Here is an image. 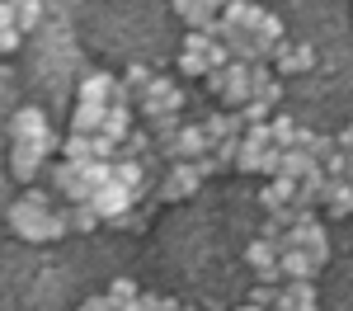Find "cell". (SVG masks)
<instances>
[{"label":"cell","mask_w":353,"mask_h":311,"mask_svg":"<svg viewBox=\"0 0 353 311\" xmlns=\"http://www.w3.org/2000/svg\"><path fill=\"white\" fill-rule=\"evenodd\" d=\"M325 208L330 217H353V184L349 179H330V189H325Z\"/></svg>","instance_id":"e0dca14e"},{"label":"cell","mask_w":353,"mask_h":311,"mask_svg":"<svg viewBox=\"0 0 353 311\" xmlns=\"http://www.w3.org/2000/svg\"><path fill=\"white\" fill-rule=\"evenodd\" d=\"M161 151L170 156V165L174 161H203V156H212V141L203 132V123H184L170 141H161Z\"/></svg>","instance_id":"5b68a950"},{"label":"cell","mask_w":353,"mask_h":311,"mask_svg":"<svg viewBox=\"0 0 353 311\" xmlns=\"http://www.w3.org/2000/svg\"><path fill=\"white\" fill-rule=\"evenodd\" d=\"M306 254L325 269V259H330V241H325V226L321 222H311V231H306Z\"/></svg>","instance_id":"4316f807"},{"label":"cell","mask_w":353,"mask_h":311,"mask_svg":"<svg viewBox=\"0 0 353 311\" xmlns=\"http://www.w3.org/2000/svg\"><path fill=\"white\" fill-rule=\"evenodd\" d=\"M221 104H226V109L250 104V61H231V66H226V90H221Z\"/></svg>","instance_id":"4fadbf2b"},{"label":"cell","mask_w":353,"mask_h":311,"mask_svg":"<svg viewBox=\"0 0 353 311\" xmlns=\"http://www.w3.org/2000/svg\"><path fill=\"white\" fill-rule=\"evenodd\" d=\"M76 179H81V165L76 161H57L52 165V194H71Z\"/></svg>","instance_id":"83f0119b"},{"label":"cell","mask_w":353,"mask_h":311,"mask_svg":"<svg viewBox=\"0 0 353 311\" xmlns=\"http://www.w3.org/2000/svg\"><path fill=\"white\" fill-rule=\"evenodd\" d=\"M334 141H339V151H353V118H349V128H344Z\"/></svg>","instance_id":"7bdbcfd3"},{"label":"cell","mask_w":353,"mask_h":311,"mask_svg":"<svg viewBox=\"0 0 353 311\" xmlns=\"http://www.w3.org/2000/svg\"><path fill=\"white\" fill-rule=\"evenodd\" d=\"M236 311H264V307H254V302H245V307H236Z\"/></svg>","instance_id":"f6af8a7d"},{"label":"cell","mask_w":353,"mask_h":311,"mask_svg":"<svg viewBox=\"0 0 353 311\" xmlns=\"http://www.w3.org/2000/svg\"><path fill=\"white\" fill-rule=\"evenodd\" d=\"M19 38H24L19 28H0V57H10V52H14V48H19Z\"/></svg>","instance_id":"f35d334b"},{"label":"cell","mask_w":353,"mask_h":311,"mask_svg":"<svg viewBox=\"0 0 353 311\" xmlns=\"http://www.w3.org/2000/svg\"><path fill=\"white\" fill-rule=\"evenodd\" d=\"M174 14H179L189 28H208L212 19H217V14H212V10H203L198 0H174Z\"/></svg>","instance_id":"d4e9b609"},{"label":"cell","mask_w":353,"mask_h":311,"mask_svg":"<svg viewBox=\"0 0 353 311\" xmlns=\"http://www.w3.org/2000/svg\"><path fill=\"white\" fill-rule=\"evenodd\" d=\"M113 179H118L123 189L141 194V179H146V170H141V161H137V156H118V161H113Z\"/></svg>","instance_id":"7402d4cb"},{"label":"cell","mask_w":353,"mask_h":311,"mask_svg":"<svg viewBox=\"0 0 353 311\" xmlns=\"http://www.w3.org/2000/svg\"><path fill=\"white\" fill-rule=\"evenodd\" d=\"M231 61H236V57H231L226 43H212V48H208V71H221V66H231Z\"/></svg>","instance_id":"d590c367"},{"label":"cell","mask_w":353,"mask_h":311,"mask_svg":"<svg viewBox=\"0 0 353 311\" xmlns=\"http://www.w3.org/2000/svg\"><path fill=\"white\" fill-rule=\"evenodd\" d=\"M81 179L90 184V189H104V184H113V161H85V165H81Z\"/></svg>","instance_id":"484cf974"},{"label":"cell","mask_w":353,"mask_h":311,"mask_svg":"<svg viewBox=\"0 0 353 311\" xmlns=\"http://www.w3.org/2000/svg\"><path fill=\"white\" fill-rule=\"evenodd\" d=\"M76 311H118V307H113V297L104 292V297H85V302H81Z\"/></svg>","instance_id":"ab89813d"},{"label":"cell","mask_w":353,"mask_h":311,"mask_svg":"<svg viewBox=\"0 0 353 311\" xmlns=\"http://www.w3.org/2000/svg\"><path fill=\"white\" fill-rule=\"evenodd\" d=\"M278 269H283V283H316V274H321V264L306 250H283L278 254Z\"/></svg>","instance_id":"7c38bea8"},{"label":"cell","mask_w":353,"mask_h":311,"mask_svg":"<svg viewBox=\"0 0 353 311\" xmlns=\"http://www.w3.org/2000/svg\"><path fill=\"white\" fill-rule=\"evenodd\" d=\"M245 264L259 274V283H273V288H283V269H278V245H273V241L254 236V241L245 245Z\"/></svg>","instance_id":"8992f818"},{"label":"cell","mask_w":353,"mask_h":311,"mask_svg":"<svg viewBox=\"0 0 353 311\" xmlns=\"http://www.w3.org/2000/svg\"><path fill=\"white\" fill-rule=\"evenodd\" d=\"M179 109H184V94H179V85L165 81V76H151L146 94L137 99V113H141L146 123H156V118H165V113H179Z\"/></svg>","instance_id":"3957f363"},{"label":"cell","mask_w":353,"mask_h":311,"mask_svg":"<svg viewBox=\"0 0 353 311\" xmlns=\"http://www.w3.org/2000/svg\"><path fill=\"white\" fill-rule=\"evenodd\" d=\"M250 99H259V104L278 109V99H283V81H278V71H273L269 61H254V66H250Z\"/></svg>","instance_id":"ba28073f"},{"label":"cell","mask_w":353,"mask_h":311,"mask_svg":"<svg viewBox=\"0 0 353 311\" xmlns=\"http://www.w3.org/2000/svg\"><path fill=\"white\" fill-rule=\"evenodd\" d=\"M179 71L189 81H203L208 76V52H179Z\"/></svg>","instance_id":"f546056e"},{"label":"cell","mask_w":353,"mask_h":311,"mask_svg":"<svg viewBox=\"0 0 353 311\" xmlns=\"http://www.w3.org/2000/svg\"><path fill=\"white\" fill-rule=\"evenodd\" d=\"M90 203H94V212H99L104 222H118L123 212H132L137 194H132V189H123V184L113 179V184H104V189H94V198H90Z\"/></svg>","instance_id":"52a82bcc"},{"label":"cell","mask_w":353,"mask_h":311,"mask_svg":"<svg viewBox=\"0 0 353 311\" xmlns=\"http://www.w3.org/2000/svg\"><path fill=\"white\" fill-rule=\"evenodd\" d=\"M14 14H19V5H10V0H0V28H14Z\"/></svg>","instance_id":"b9f144b4"},{"label":"cell","mask_w":353,"mask_h":311,"mask_svg":"<svg viewBox=\"0 0 353 311\" xmlns=\"http://www.w3.org/2000/svg\"><path fill=\"white\" fill-rule=\"evenodd\" d=\"M236 113L245 118V128H254V123H269V118H273V109H269V104H259V99H250V104H241Z\"/></svg>","instance_id":"836d02e7"},{"label":"cell","mask_w":353,"mask_h":311,"mask_svg":"<svg viewBox=\"0 0 353 311\" xmlns=\"http://www.w3.org/2000/svg\"><path fill=\"white\" fill-rule=\"evenodd\" d=\"M203 132H208L212 146H217V141H231V137H245V118L236 109L231 113H212V118H203Z\"/></svg>","instance_id":"5bb4252c"},{"label":"cell","mask_w":353,"mask_h":311,"mask_svg":"<svg viewBox=\"0 0 353 311\" xmlns=\"http://www.w3.org/2000/svg\"><path fill=\"white\" fill-rule=\"evenodd\" d=\"M123 85H128V90H132L137 99H141V94H146V85H151V71H146V66H128Z\"/></svg>","instance_id":"e575fe53"},{"label":"cell","mask_w":353,"mask_h":311,"mask_svg":"<svg viewBox=\"0 0 353 311\" xmlns=\"http://www.w3.org/2000/svg\"><path fill=\"white\" fill-rule=\"evenodd\" d=\"M292 194H297V179H269L264 189H259V203H264V212H278V208H288L292 203Z\"/></svg>","instance_id":"ac0fdd59"},{"label":"cell","mask_w":353,"mask_h":311,"mask_svg":"<svg viewBox=\"0 0 353 311\" xmlns=\"http://www.w3.org/2000/svg\"><path fill=\"white\" fill-rule=\"evenodd\" d=\"M297 311H316V307H297Z\"/></svg>","instance_id":"7dc6e473"},{"label":"cell","mask_w":353,"mask_h":311,"mask_svg":"<svg viewBox=\"0 0 353 311\" xmlns=\"http://www.w3.org/2000/svg\"><path fill=\"white\" fill-rule=\"evenodd\" d=\"M61 156H66V161H76V165H85V161H94V151H90V137H81V132H71V137L61 141Z\"/></svg>","instance_id":"f1b7e54d"},{"label":"cell","mask_w":353,"mask_h":311,"mask_svg":"<svg viewBox=\"0 0 353 311\" xmlns=\"http://www.w3.org/2000/svg\"><path fill=\"white\" fill-rule=\"evenodd\" d=\"M99 128H104V104H76V113H71V132L94 137Z\"/></svg>","instance_id":"ffe728a7"},{"label":"cell","mask_w":353,"mask_h":311,"mask_svg":"<svg viewBox=\"0 0 353 311\" xmlns=\"http://www.w3.org/2000/svg\"><path fill=\"white\" fill-rule=\"evenodd\" d=\"M113 90H118V81H113V76L90 71V76L81 81V104H104V109H109V104H113Z\"/></svg>","instance_id":"9a60e30c"},{"label":"cell","mask_w":353,"mask_h":311,"mask_svg":"<svg viewBox=\"0 0 353 311\" xmlns=\"http://www.w3.org/2000/svg\"><path fill=\"white\" fill-rule=\"evenodd\" d=\"M316 165H321V161H316L311 151H301V146H288V151H283V170H278V174H283V179H301V174H311Z\"/></svg>","instance_id":"44dd1931"},{"label":"cell","mask_w":353,"mask_h":311,"mask_svg":"<svg viewBox=\"0 0 353 311\" xmlns=\"http://www.w3.org/2000/svg\"><path fill=\"white\" fill-rule=\"evenodd\" d=\"M48 132H52V128H48V113L33 109V104L10 118V141H43Z\"/></svg>","instance_id":"8fae6325"},{"label":"cell","mask_w":353,"mask_h":311,"mask_svg":"<svg viewBox=\"0 0 353 311\" xmlns=\"http://www.w3.org/2000/svg\"><path fill=\"white\" fill-rule=\"evenodd\" d=\"M198 5H203V10H212V14H221V10H226V0H198Z\"/></svg>","instance_id":"ee69618b"},{"label":"cell","mask_w":353,"mask_h":311,"mask_svg":"<svg viewBox=\"0 0 353 311\" xmlns=\"http://www.w3.org/2000/svg\"><path fill=\"white\" fill-rule=\"evenodd\" d=\"M28 203H33V208H48V212H52V189H28Z\"/></svg>","instance_id":"60d3db41"},{"label":"cell","mask_w":353,"mask_h":311,"mask_svg":"<svg viewBox=\"0 0 353 311\" xmlns=\"http://www.w3.org/2000/svg\"><path fill=\"white\" fill-rule=\"evenodd\" d=\"M10 5H28V0H10Z\"/></svg>","instance_id":"bcb514c9"},{"label":"cell","mask_w":353,"mask_h":311,"mask_svg":"<svg viewBox=\"0 0 353 311\" xmlns=\"http://www.w3.org/2000/svg\"><path fill=\"white\" fill-rule=\"evenodd\" d=\"M5 222H10V231H14V236H24V241H61V236L71 231L66 212H48V208H33L28 198L10 203Z\"/></svg>","instance_id":"6da1fadb"},{"label":"cell","mask_w":353,"mask_h":311,"mask_svg":"<svg viewBox=\"0 0 353 311\" xmlns=\"http://www.w3.org/2000/svg\"><path fill=\"white\" fill-rule=\"evenodd\" d=\"M297 307H316V283H283L278 288V311H297Z\"/></svg>","instance_id":"d6986e66"},{"label":"cell","mask_w":353,"mask_h":311,"mask_svg":"<svg viewBox=\"0 0 353 311\" xmlns=\"http://www.w3.org/2000/svg\"><path fill=\"white\" fill-rule=\"evenodd\" d=\"M137 292H141V288H137L132 279H113V283H109V297H113V307H128V302H132Z\"/></svg>","instance_id":"1f68e13d"},{"label":"cell","mask_w":353,"mask_h":311,"mask_svg":"<svg viewBox=\"0 0 353 311\" xmlns=\"http://www.w3.org/2000/svg\"><path fill=\"white\" fill-rule=\"evenodd\" d=\"M245 302H254V307H264V311H278V288L273 283H254Z\"/></svg>","instance_id":"4dcf8cb0"},{"label":"cell","mask_w":353,"mask_h":311,"mask_svg":"<svg viewBox=\"0 0 353 311\" xmlns=\"http://www.w3.org/2000/svg\"><path fill=\"white\" fill-rule=\"evenodd\" d=\"M269 132H273V146H278V151L297 146V123H292L288 113H273V118H269Z\"/></svg>","instance_id":"cb8c5ba5"},{"label":"cell","mask_w":353,"mask_h":311,"mask_svg":"<svg viewBox=\"0 0 353 311\" xmlns=\"http://www.w3.org/2000/svg\"><path fill=\"white\" fill-rule=\"evenodd\" d=\"M203 165L198 161H174V165L165 170V179H161V198L165 203H184L189 194H198L203 189Z\"/></svg>","instance_id":"277c9868"},{"label":"cell","mask_w":353,"mask_h":311,"mask_svg":"<svg viewBox=\"0 0 353 311\" xmlns=\"http://www.w3.org/2000/svg\"><path fill=\"white\" fill-rule=\"evenodd\" d=\"M321 165H325V174H330V179H344V165H349V151H330V156L321 161Z\"/></svg>","instance_id":"8d00e7d4"},{"label":"cell","mask_w":353,"mask_h":311,"mask_svg":"<svg viewBox=\"0 0 353 311\" xmlns=\"http://www.w3.org/2000/svg\"><path fill=\"white\" fill-rule=\"evenodd\" d=\"M161 302L165 297H151V292H137L128 307H118V311H161Z\"/></svg>","instance_id":"74e56055"},{"label":"cell","mask_w":353,"mask_h":311,"mask_svg":"<svg viewBox=\"0 0 353 311\" xmlns=\"http://www.w3.org/2000/svg\"><path fill=\"white\" fill-rule=\"evenodd\" d=\"M66 222H71V231H85V236H90L104 217L94 212V203H71V208H66Z\"/></svg>","instance_id":"603a6c76"},{"label":"cell","mask_w":353,"mask_h":311,"mask_svg":"<svg viewBox=\"0 0 353 311\" xmlns=\"http://www.w3.org/2000/svg\"><path fill=\"white\" fill-rule=\"evenodd\" d=\"M132 118H137L132 104H109V109H104V128H99V132L123 146V141H128V132H132Z\"/></svg>","instance_id":"2e32d148"},{"label":"cell","mask_w":353,"mask_h":311,"mask_svg":"<svg viewBox=\"0 0 353 311\" xmlns=\"http://www.w3.org/2000/svg\"><path fill=\"white\" fill-rule=\"evenodd\" d=\"M38 19H43V5H38V0H28V5H19V14H14V28L28 33V28H38Z\"/></svg>","instance_id":"d6a6232c"},{"label":"cell","mask_w":353,"mask_h":311,"mask_svg":"<svg viewBox=\"0 0 353 311\" xmlns=\"http://www.w3.org/2000/svg\"><path fill=\"white\" fill-rule=\"evenodd\" d=\"M52 151H61L52 132L43 141H14V146H10V174H14L19 184H33V174L43 170V161H48Z\"/></svg>","instance_id":"7a4b0ae2"},{"label":"cell","mask_w":353,"mask_h":311,"mask_svg":"<svg viewBox=\"0 0 353 311\" xmlns=\"http://www.w3.org/2000/svg\"><path fill=\"white\" fill-rule=\"evenodd\" d=\"M250 43H254V61H273V57H278V48L288 43L283 19H278V14H264V24L250 33Z\"/></svg>","instance_id":"9c48e42d"},{"label":"cell","mask_w":353,"mask_h":311,"mask_svg":"<svg viewBox=\"0 0 353 311\" xmlns=\"http://www.w3.org/2000/svg\"><path fill=\"white\" fill-rule=\"evenodd\" d=\"M316 66V48L311 43H283L278 57H273V71L278 76H301V71H311Z\"/></svg>","instance_id":"30bf717a"}]
</instances>
